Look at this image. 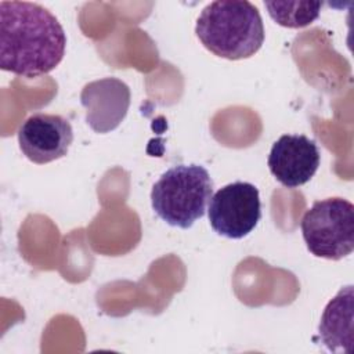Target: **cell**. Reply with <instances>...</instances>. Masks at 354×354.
<instances>
[{
    "mask_svg": "<svg viewBox=\"0 0 354 354\" xmlns=\"http://www.w3.org/2000/svg\"><path fill=\"white\" fill-rule=\"evenodd\" d=\"M65 32L43 6L30 1L0 3V68L33 77L51 72L62 61Z\"/></svg>",
    "mask_w": 354,
    "mask_h": 354,
    "instance_id": "1",
    "label": "cell"
},
{
    "mask_svg": "<svg viewBox=\"0 0 354 354\" xmlns=\"http://www.w3.org/2000/svg\"><path fill=\"white\" fill-rule=\"evenodd\" d=\"M195 33L210 53L232 61L254 55L264 41L261 15L246 0L207 4L198 17Z\"/></svg>",
    "mask_w": 354,
    "mask_h": 354,
    "instance_id": "2",
    "label": "cell"
},
{
    "mask_svg": "<svg viewBox=\"0 0 354 354\" xmlns=\"http://www.w3.org/2000/svg\"><path fill=\"white\" fill-rule=\"evenodd\" d=\"M213 195V181L203 166L177 165L166 170L153 184V212L171 227L188 230L203 217Z\"/></svg>",
    "mask_w": 354,
    "mask_h": 354,
    "instance_id": "3",
    "label": "cell"
},
{
    "mask_svg": "<svg viewBox=\"0 0 354 354\" xmlns=\"http://www.w3.org/2000/svg\"><path fill=\"white\" fill-rule=\"evenodd\" d=\"M300 228L311 254L340 260L354 249V206L337 196L317 201L304 213Z\"/></svg>",
    "mask_w": 354,
    "mask_h": 354,
    "instance_id": "4",
    "label": "cell"
},
{
    "mask_svg": "<svg viewBox=\"0 0 354 354\" xmlns=\"http://www.w3.org/2000/svg\"><path fill=\"white\" fill-rule=\"evenodd\" d=\"M207 216L216 234L230 239L246 236L261 218L259 189L245 181L224 185L212 195Z\"/></svg>",
    "mask_w": 354,
    "mask_h": 354,
    "instance_id": "5",
    "label": "cell"
},
{
    "mask_svg": "<svg viewBox=\"0 0 354 354\" xmlns=\"http://www.w3.org/2000/svg\"><path fill=\"white\" fill-rule=\"evenodd\" d=\"M72 141V126L61 115L33 113L18 130V144L22 153L37 165L65 156Z\"/></svg>",
    "mask_w": 354,
    "mask_h": 354,
    "instance_id": "6",
    "label": "cell"
},
{
    "mask_svg": "<svg viewBox=\"0 0 354 354\" xmlns=\"http://www.w3.org/2000/svg\"><path fill=\"white\" fill-rule=\"evenodd\" d=\"M319 166V149L314 140L303 134H283L271 147L268 169L288 188H297L315 174Z\"/></svg>",
    "mask_w": 354,
    "mask_h": 354,
    "instance_id": "7",
    "label": "cell"
},
{
    "mask_svg": "<svg viewBox=\"0 0 354 354\" xmlns=\"http://www.w3.org/2000/svg\"><path fill=\"white\" fill-rule=\"evenodd\" d=\"M82 105L86 120L97 133H106L119 126L130 105L129 87L115 77H105L84 86Z\"/></svg>",
    "mask_w": 354,
    "mask_h": 354,
    "instance_id": "8",
    "label": "cell"
},
{
    "mask_svg": "<svg viewBox=\"0 0 354 354\" xmlns=\"http://www.w3.org/2000/svg\"><path fill=\"white\" fill-rule=\"evenodd\" d=\"M354 289L353 285L342 288L326 304L318 326L324 346L332 353H351L354 343Z\"/></svg>",
    "mask_w": 354,
    "mask_h": 354,
    "instance_id": "9",
    "label": "cell"
},
{
    "mask_svg": "<svg viewBox=\"0 0 354 354\" xmlns=\"http://www.w3.org/2000/svg\"><path fill=\"white\" fill-rule=\"evenodd\" d=\"M270 17L285 28H303L313 24L321 11L319 1H264Z\"/></svg>",
    "mask_w": 354,
    "mask_h": 354,
    "instance_id": "10",
    "label": "cell"
}]
</instances>
